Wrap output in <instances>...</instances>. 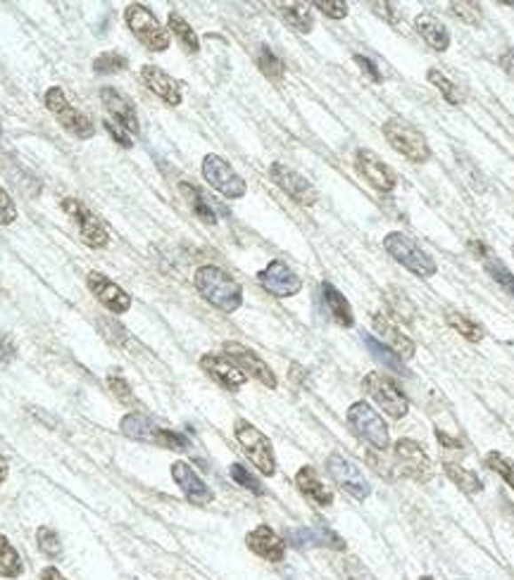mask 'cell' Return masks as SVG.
<instances>
[{
    "label": "cell",
    "instance_id": "83f0119b",
    "mask_svg": "<svg viewBox=\"0 0 514 580\" xmlns=\"http://www.w3.org/2000/svg\"><path fill=\"white\" fill-rule=\"evenodd\" d=\"M321 298H324V305H327L328 314L334 317L341 326L351 328L352 324H355V317H352V310H351V302L345 300V295H343L341 290L334 288L331 283H321Z\"/></svg>",
    "mask_w": 514,
    "mask_h": 580
},
{
    "label": "cell",
    "instance_id": "d4e9b609",
    "mask_svg": "<svg viewBox=\"0 0 514 580\" xmlns=\"http://www.w3.org/2000/svg\"><path fill=\"white\" fill-rule=\"evenodd\" d=\"M374 328H376V333L381 335V341L386 342L395 357L398 359L415 357V342H412L400 328L395 326L391 317H386V314H374Z\"/></svg>",
    "mask_w": 514,
    "mask_h": 580
},
{
    "label": "cell",
    "instance_id": "d6a6232c",
    "mask_svg": "<svg viewBox=\"0 0 514 580\" xmlns=\"http://www.w3.org/2000/svg\"><path fill=\"white\" fill-rule=\"evenodd\" d=\"M443 471H446V476L450 478V481H453V483L463 492L474 495V492L484 490V483H481V478H478L474 471L464 469V466H457V464H453V461H446V464H443Z\"/></svg>",
    "mask_w": 514,
    "mask_h": 580
},
{
    "label": "cell",
    "instance_id": "4316f807",
    "mask_svg": "<svg viewBox=\"0 0 514 580\" xmlns=\"http://www.w3.org/2000/svg\"><path fill=\"white\" fill-rule=\"evenodd\" d=\"M415 29H417L419 36L429 43V48H433V51L439 52L447 51V45H450V34H447L446 24L440 22V20H436L433 15L424 12V15H419L417 20H415Z\"/></svg>",
    "mask_w": 514,
    "mask_h": 580
},
{
    "label": "cell",
    "instance_id": "816d5d0a",
    "mask_svg": "<svg viewBox=\"0 0 514 580\" xmlns=\"http://www.w3.org/2000/svg\"><path fill=\"white\" fill-rule=\"evenodd\" d=\"M500 67L505 69L510 76H514V48H507V51L500 55Z\"/></svg>",
    "mask_w": 514,
    "mask_h": 580
},
{
    "label": "cell",
    "instance_id": "e0dca14e",
    "mask_svg": "<svg viewBox=\"0 0 514 580\" xmlns=\"http://www.w3.org/2000/svg\"><path fill=\"white\" fill-rule=\"evenodd\" d=\"M355 169L360 171V176H362L369 186L381 191V193H391L395 184H398L395 171L391 169L376 153H372V150H358V155H355Z\"/></svg>",
    "mask_w": 514,
    "mask_h": 580
},
{
    "label": "cell",
    "instance_id": "603a6c76",
    "mask_svg": "<svg viewBox=\"0 0 514 580\" xmlns=\"http://www.w3.org/2000/svg\"><path fill=\"white\" fill-rule=\"evenodd\" d=\"M286 543L305 550V547H331V550H345L341 536H336L334 530L327 526H312V529H291L286 533Z\"/></svg>",
    "mask_w": 514,
    "mask_h": 580
},
{
    "label": "cell",
    "instance_id": "9a60e30c",
    "mask_svg": "<svg viewBox=\"0 0 514 580\" xmlns=\"http://www.w3.org/2000/svg\"><path fill=\"white\" fill-rule=\"evenodd\" d=\"M257 281H260L262 288L267 290L269 295H274V298H293V295H298L300 288H303L300 276L281 260L269 262L267 267L257 274Z\"/></svg>",
    "mask_w": 514,
    "mask_h": 580
},
{
    "label": "cell",
    "instance_id": "7bdbcfd3",
    "mask_svg": "<svg viewBox=\"0 0 514 580\" xmlns=\"http://www.w3.org/2000/svg\"><path fill=\"white\" fill-rule=\"evenodd\" d=\"M107 386H110L112 395H115V397H117L122 404H127V407H138V400H136L134 393H131V386H129L127 380L122 379L120 373H112V376H107Z\"/></svg>",
    "mask_w": 514,
    "mask_h": 580
},
{
    "label": "cell",
    "instance_id": "f907efd6",
    "mask_svg": "<svg viewBox=\"0 0 514 580\" xmlns=\"http://www.w3.org/2000/svg\"><path fill=\"white\" fill-rule=\"evenodd\" d=\"M372 8H374V12H376V15L386 17L391 24L398 22V10H395L393 3H374Z\"/></svg>",
    "mask_w": 514,
    "mask_h": 580
},
{
    "label": "cell",
    "instance_id": "ba28073f",
    "mask_svg": "<svg viewBox=\"0 0 514 580\" xmlns=\"http://www.w3.org/2000/svg\"><path fill=\"white\" fill-rule=\"evenodd\" d=\"M362 388L367 390V395L372 397L381 410L386 411L388 417L393 419H403L410 410V402L403 395V390L395 386L393 379H388L386 373L372 372L367 373L365 380H362Z\"/></svg>",
    "mask_w": 514,
    "mask_h": 580
},
{
    "label": "cell",
    "instance_id": "7dc6e473",
    "mask_svg": "<svg viewBox=\"0 0 514 580\" xmlns=\"http://www.w3.org/2000/svg\"><path fill=\"white\" fill-rule=\"evenodd\" d=\"M103 124H105V129H107V134H110L115 141L120 143L122 148H134V138H131V134H129L127 129L120 127L117 121H112V120H105Z\"/></svg>",
    "mask_w": 514,
    "mask_h": 580
},
{
    "label": "cell",
    "instance_id": "5bb4252c",
    "mask_svg": "<svg viewBox=\"0 0 514 580\" xmlns=\"http://www.w3.org/2000/svg\"><path fill=\"white\" fill-rule=\"evenodd\" d=\"M269 176H272V181H274L276 186L281 188L283 193L289 195L293 202H298V205L312 208V205H317V200H320L317 188H314L303 174L291 169L289 164L274 162L272 167H269Z\"/></svg>",
    "mask_w": 514,
    "mask_h": 580
},
{
    "label": "cell",
    "instance_id": "836d02e7",
    "mask_svg": "<svg viewBox=\"0 0 514 580\" xmlns=\"http://www.w3.org/2000/svg\"><path fill=\"white\" fill-rule=\"evenodd\" d=\"M167 27H170V31L174 34V36L179 38V43L184 45V51L186 52L201 51V41H198V36H195L194 27H191L179 12H170V17H167Z\"/></svg>",
    "mask_w": 514,
    "mask_h": 580
},
{
    "label": "cell",
    "instance_id": "5b68a950",
    "mask_svg": "<svg viewBox=\"0 0 514 580\" xmlns=\"http://www.w3.org/2000/svg\"><path fill=\"white\" fill-rule=\"evenodd\" d=\"M43 105L45 110L52 112V117L58 120V124H60L67 134H72L75 138H79V141H89V138H93L96 129H93L91 120L82 110H76L75 105L69 103L67 96H65V90H62L60 86H51V89L45 90Z\"/></svg>",
    "mask_w": 514,
    "mask_h": 580
},
{
    "label": "cell",
    "instance_id": "d6986e66",
    "mask_svg": "<svg viewBox=\"0 0 514 580\" xmlns=\"http://www.w3.org/2000/svg\"><path fill=\"white\" fill-rule=\"evenodd\" d=\"M201 369L208 373L210 379L217 380L219 386L226 388V390H241V388L246 386L248 376L241 372L239 366L233 364L232 359L224 357V355H215V352H208V355H202L201 357Z\"/></svg>",
    "mask_w": 514,
    "mask_h": 580
},
{
    "label": "cell",
    "instance_id": "f546056e",
    "mask_svg": "<svg viewBox=\"0 0 514 580\" xmlns=\"http://www.w3.org/2000/svg\"><path fill=\"white\" fill-rule=\"evenodd\" d=\"M279 15L291 29L300 31V34H310L314 29V17L310 5L305 3H289V5H279Z\"/></svg>",
    "mask_w": 514,
    "mask_h": 580
},
{
    "label": "cell",
    "instance_id": "3957f363",
    "mask_svg": "<svg viewBox=\"0 0 514 580\" xmlns=\"http://www.w3.org/2000/svg\"><path fill=\"white\" fill-rule=\"evenodd\" d=\"M384 250H386L398 264H403L410 274L419 276V278H431V276L439 271V264H436L431 255L422 250L410 236H405L400 231L388 233L386 239H384Z\"/></svg>",
    "mask_w": 514,
    "mask_h": 580
},
{
    "label": "cell",
    "instance_id": "f35d334b",
    "mask_svg": "<svg viewBox=\"0 0 514 580\" xmlns=\"http://www.w3.org/2000/svg\"><path fill=\"white\" fill-rule=\"evenodd\" d=\"M129 67V58L122 55V52H100L96 60H93V69L98 74H115V72H122V69Z\"/></svg>",
    "mask_w": 514,
    "mask_h": 580
},
{
    "label": "cell",
    "instance_id": "f5cc1de1",
    "mask_svg": "<svg viewBox=\"0 0 514 580\" xmlns=\"http://www.w3.org/2000/svg\"><path fill=\"white\" fill-rule=\"evenodd\" d=\"M436 438H439L440 445H446L447 450H460V447H463V443H460V440L450 438V435H447V433L440 431V428H439V431H436Z\"/></svg>",
    "mask_w": 514,
    "mask_h": 580
},
{
    "label": "cell",
    "instance_id": "ac0fdd59",
    "mask_svg": "<svg viewBox=\"0 0 514 580\" xmlns=\"http://www.w3.org/2000/svg\"><path fill=\"white\" fill-rule=\"evenodd\" d=\"M86 286H89L91 293L96 295L98 302H100L105 310H110L112 314H124L131 310V295H129L122 286L110 281L107 276L100 274V271H89Z\"/></svg>",
    "mask_w": 514,
    "mask_h": 580
},
{
    "label": "cell",
    "instance_id": "74e56055",
    "mask_svg": "<svg viewBox=\"0 0 514 580\" xmlns=\"http://www.w3.org/2000/svg\"><path fill=\"white\" fill-rule=\"evenodd\" d=\"M426 79H429V82H431L433 86L440 90V96L446 98L447 105H455V107H457V105H463V93H460V89H457V86H455V83L450 82L446 74H443V72H439V69H429Z\"/></svg>",
    "mask_w": 514,
    "mask_h": 580
},
{
    "label": "cell",
    "instance_id": "52a82bcc",
    "mask_svg": "<svg viewBox=\"0 0 514 580\" xmlns=\"http://www.w3.org/2000/svg\"><path fill=\"white\" fill-rule=\"evenodd\" d=\"M233 433H236V440H239L241 447H243L246 457L253 461L255 466H257V471H260L262 476H274L276 474L274 447H272L267 435H265L260 428H255L250 421H243V419L236 421Z\"/></svg>",
    "mask_w": 514,
    "mask_h": 580
},
{
    "label": "cell",
    "instance_id": "9f6ffc18",
    "mask_svg": "<svg viewBox=\"0 0 514 580\" xmlns=\"http://www.w3.org/2000/svg\"><path fill=\"white\" fill-rule=\"evenodd\" d=\"M419 580H433V578H431V576H424V578H419Z\"/></svg>",
    "mask_w": 514,
    "mask_h": 580
},
{
    "label": "cell",
    "instance_id": "60d3db41",
    "mask_svg": "<svg viewBox=\"0 0 514 580\" xmlns=\"http://www.w3.org/2000/svg\"><path fill=\"white\" fill-rule=\"evenodd\" d=\"M486 466L491 471H495L502 481H505L510 488L514 490V461L510 457L500 452H488L486 454Z\"/></svg>",
    "mask_w": 514,
    "mask_h": 580
},
{
    "label": "cell",
    "instance_id": "ee69618b",
    "mask_svg": "<svg viewBox=\"0 0 514 580\" xmlns=\"http://www.w3.org/2000/svg\"><path fill=\"white\" fill-rule=\"evenodd\" d=\"M229 474H232V478L241 485V488H246V490H250L253 495H265V488H262L260 481H257V478H255L243 464H232Z\"/></svg>",
    "mask_w": 514,
    "mask_h": 580
},
{
    "label": "cell",
    "instance_id": "44dd1931",
    "mask_svg": "<svg viewBox=\"0 0 514 580\" xmlns=\"http://www.w3.org/2000/svg\"><path fill=\"white\" fill-rule=\"evenodd\" d=\"M100 100H103V107L110 112V120L117 121L120 127H124L129 134H138L141 131V124H138V114H136L134 105L127 96H122L120 90L112 89V86H105L100 89Z\"/></svg>",
    "mask_w": 514,
    "mask_h": 580
},
{
    "label": "cell",
    "instance_id": "6f0895ef",
    "mask_svg": "<svg viewBox=\"0 0 514 580\" xmlns=\"http://www.w3.org/2000/svg\"><path fill=\"white\" fill-rule=\"evenodd\" d=\"M512 255H514V247H512Z\"/></svg>",
    "mask_w": 514,
    "mask_h": 580
},
{
    "label": "cell",
    "instance_id": "30bf717a",
    "mask_svg": "<svg viewBox=\"0 0 514 580\" xmlns=\"http://www.w3.org/2000/svg\"><path fill=\"white\" fill-rule=\"evenodd\" d=\"M202 176H205L210 186L215 188L217 193H222L229 200L243 198L248 191L246 181L241 179L239 174L233 171L232 164L219 155H205V160H202Z\"/></svg>",
    "mask_w": 514,
    "mask_h": 580
},
{
    "label": "cell",
    "instance_id": "db71d44e",
    "mask_svg": "<svg viewBox=\"0 0 514 580\" xmlns=\"http://www.w3.org/2000/svg\"><path fill=\"white\" fill-rule=\"evenodd\" d=\"M41 580H67V578H65L55 566H45L43 571H41Z\"/></svg>",
    "mask_w": 514,
    "mask_h": 580
},
{
    "label": "cell",
    "instance_id": "ffe728a7",
    "mask_svg": "<svg viewBox=\"0 0 514 580\" xmlns=\"http://www.w3.org/2000/svg\"><path fill=\"white\" fill-rule=\"evenodd\" d=\"M171 478L177 481V485H179L181 492L186 495V499L191 502V505L195 506L212 505L215 492L210 490L208 485H205V481L195 474L191 464H186V461H174V464H171Z\"/></svg>",
    "mask_w": 514,
    "mask_h": 580
},
{
    "label": "cell",
    "instance_id": "7a4b0ae2",
    "mask_svg": "<svg viewBox=\"0 0 514 580\" xmlns=\"http://www.w3.org/2000/svg\"><path fill=\"white\" fill-rule=\"evenodd\" d=\"M120 428L127 438L138 440V443H148V445L164 447V450H174V452H184V450L191 447L186 435L171 431V428L157 426L153 419H148L146 414H141V411L127 414V417L122 419Z\"/></svg>",
    "mask_w": 514,
    "mask_h": 580
},
{
    "label": "cell",
    "instance_id": "4dcf8cb0",
    "mask_svg": "<svg viewBox=\"0 0 514 580\" xmlns=\"http://www.w3.org/2000/svg\"><path fill=\"white\" fill-rule=\"evenodd\" d=\"M255 62L265 76H267L272 83H281L283 76H286V65H283L281 58H276V52L269 48V45H260L257 48V55H255Z\"/></svg>",
    "mask_w": 514,
    "mask_h": 580
},
{
    "label": "cell",
    "instance_id": "1f68e13d",
    "mask_svg": "<svg viewBox=\"0 0 514 580\" xmlns=\"http://www.w3.org/2000/svg\"><path fill=\"white\" fill-rule=\"evenodd\" d=\"M22 573H24V564H22V557H20V552L12 547V543H10L8 537L0 533V576H3V578L15 580L20 578Z\"/></svg>",
    "mask_w": 514,
    "mask_h": 580
},
{
    "label": "cell",
    "instance_id": "11a10c76",
    "mask_svg": "<svg viewBox=\"0 0 514 580\" xmlns=\"http://www.w3.org/2000/svg\"><path fill=\"white\" fill-rule=\"evenodd\" d=\"M8 474H10L8 459H5V457L0 454V485H3V483H5V481H8Z\"/></svg>",
    "mask_w": 514,
    "mask_h": 580
},
{
    "label": "cell",
    "instance_id": "d590c367",
    "mask_svg": "<svg viewBox=\"0 0 514 580\" xmlns=\"http://www.w3.org/2000/svg\"><path fill=\"white\" fill-rule=\"evenodd\" d=\"M484 267H486V271L491 274L493 281L498 283V286H502V288H505L510 295H514V274L505 267V264H502V262L498 260V257H495V255L493 253L486 255Z\"/></svg>",
    "mask_w": 514,
    "mask_h": 580
},
{
    "label": "cell",
    "instance_id": "8d00e7d4",
    "mask_svg": "<svg viewBox=\"0 0 514 580\" xmlns=\"http://www.w3.org/2000/svg\"><path fill=\"white\" fill-rule=\"evenodd\" d=\"M447 324H450L457 333L463 335V338H467V341L471 342H478L481 338H484V328L478 326L477 321H471L467 314L450 312L447 314Z\"/></svg>",
    "mask_w": 514,
    "mask_h": 580
},
{
    "label": "cell",
    "instance_id": "6da1fadb",
    "mask_svg": "<svg viewBox=\"0 0 514 580\" xmlns=\"http://www.w3.org/2000/svg\"><path fill=\"white\" fill-rule=\"evenodd\" d=\"M194 283L195 290L208 300L210 305L217 307L219 312L232 314L243 305V288H241V283L229 271H224V269L215 267V264H205V267L198 269L194 276Z\"/></svg>",
    "mask_w": 514,
    "mask_h": 580
},
{
    "label": "cell",
    "instance_id": "277c9868",
    "mask_svg": "<svg viewBox=\"0 0 514 580\" xmlns=\"http://www.w3.org/2000/svg\"><path fill=\"white\" fill-rule=\"evenodd\" d=\"M384 136L391 143V148L395 153H400L403 157H407L410 162L422 164L431 157V148L426 143V136L412 121L403 120V117H391L384 124Z\"/></svg>",
    "mask_w": 514,
    "mask_h": 580
},
{
    "label": "cell",
    "instance_id": "f1b7e54d",
    "mask_svg": "<svg viewBox=\"0 0 514 580\" xmlns=\"http://www.w3.org/2000/svg\"><path fill=\"white\" fill-rule=\"evenodd\" d=\"M179 193L184 195V200L188 202V208L194 209V215L205 223H217V215L210 200L205 198L201 188L194 186V184H188V181H181L179 184Z\"/></svg>",
    "mask_w": 514,
    "mask_h": 580
},
{
    "label": "cell",
    "instance_id": "8fae6325",
    "mask_svg": "<svg viewBox=\"0 0 514 580\" xmlns=\"http://www.w3.org/2000/svg\"><path fill=\"white\" fill-rule=\"evenodd\" d=\"M60 208L65 215L75 219V223L79 226V233H82V239L86 246L100 250V247H105L107 243H110V231L105 229L103 222H100V219H98V216L93 215L82 200H76V198H65V200L60 202Z\"/></svg>",
    "mask_w": 514,
    "mask_h": 580
},
{
    "label": "cell",
    "instance_id": "681fc988",
    "mask_svg": "<svg viewBox=\"0 0 514 580\" xmlns=\"http://www.w3.org/2000/svg\"><path fill=\"white\" fill-rule=\"evenodd\" d=\"M355 62H358L360 69H362L365 74H369V79H372V82H381V72L376 69V65H374L369 58H365V55H355Z\"/></svg>",
    "mask_w": 514,
    "mask_h": 580
},
{
    "label": "cell",
    "instance_id": "b9f144b4",
    "mask_svg": "<svg viewBox=\"0 0 514 580\" xmlns=\"http://www.w3.org/2000/svg\"><path fill=\"white\" fill-rule=\"evenodd\" d=\"M450 12H453L460 22L470 24V27H478V24H481V5H478V3H467V0L450 3Z\"/></svg>",
    "mask_w": 514,
    "mask_h": 580
},
{
    "label": "cell",
    "instance_id": "7402d4cb",
    "mask_svg": "<svg viewBox=\"0 0 514 580\" xmlns=\"http://www.w3.org/2000/svg\"><path fill=\"white\" fill-rule=\"evenodd\" d=\"M141 82L148 86L150 93H155L162 103H167L170 107H177L181 105L184 96H181V83L170 76L164 69H160L157 65H143L141 67Z\"/></svg>",
    "mask_w": 514,
    "mask_h": 580
},
{
    "label": "cell",
    "instance_id": "9c48e42d",
    "mask_svg": "<svg viewBox=\"0 0 514 580\" xmlns=\"http://www.w3.org/2000/svg\"><path fill=\"white\" fill-rule=\"evenodd\" d=\"M348 424H351L352 433L362 438L365 443L384 452L388 447V426L384 424V419L372 410L367 402H355L351 410H348Z\"/></svg>",
    "mask_w": 514,
    "mask_h": 580
},
{
    "label": "cell",
    "instance_id": "ab89813d",
    "mask_svg": "<svg viewBox=\"0 0 514 580\" xmlns=\"http://www.w3.org/2000/svg\"><path fill=\"white\" fill-rule=\"evenodd\" d=\"M36 545L38 550H41V554H45L48 559L62 557L60 536H58L52 529H48V526H41V529L36 530Z\"/></svg>",
    "mask_w": 514,
    "mask_h": 580
},
{
    "label": "cell",
    "instance_id": "c3c4849f",
    "mask_svg": "<svg viewBox=\"0 0 514 580\" xmlns=\"http://www.w3.org/2000/svg\"><path fill=\"white\" fill-rule=\"evenodd\" d=\"M15 355H17L15 342L10 341L8 333H3V331H0V362H3V364H8V362L15 359Z\"/></svg>",
    "mask_w": 514,
    "mask_h": 580
},
{
    "label": "cell",
    "instance_id": "bcb514c9",
    "mask_svg": "<svg viewBox=\"0 0 514 580\" xmlns=\"http://www.w3.org/2000/svg\"><path fill=\"white\" fill-rule=\"evenodd\" d=\"M17 219V205L12 200V195L5 191V188L0 186V223L3 226H10V223H15Z\"/></svg>",
    "mask_w": 514,
    "mask_h": 580
},
{
    "label": "cell",
    "instance_id": "484cf974",
    "mask_svg": "<svg viewBox=\"0 0 514 580\" xmlns=\"http://www.w3.org/2000/svg\"><path fill=\"white\" fill-rule=\"evenodd\" d=\"M296 485H298L300 492L317 506L334 505V492L321 483V478L317 476V471H314L312 466H303V469L296 474Z\"/></svg>",
    "mask_w": 514,
    "mask_h": 580
},
{
    "label": "cell",
    "instance_id": "7c38bea8",
    "mask_svg": "<svg viewBox=\"0 0 514 580\" xmlns=\"http://www.w3.org/2000/svg\"><path fill=\"white\" fill-rule=\"evenodd\" d=\"M395 459H398V469L400 474L417 483H429L433 476V464L429 459V454L424 452V447L419 445L417 440L400 438L395 443Z\"/></svg>",
    "mask_w": 514,
    "mask_h": 580
},
{
    "label": "cell",
    "instance_id": "2e32d148",
    "mask_svg": "<svg viewBox=\"0 0 514 580\" xmlns=\"http://www.w3.org/2000/svg\"><path fill=\"white\" fill-rule=\"evenodd\" d=\"M224 352H226V357L232 359L233 364L239 366L241 372L246 373V376L257 379L262 386H267L269 390H274V388L279 386V380H276L272 366H269L255 350H250V348H246V345H241V342H226V345H224Z\"/></svg>",
    "mask_w": 514,
    "mask_h": 580
},
{
    "label": "cell",
    "instance_id": "e575fe53",
    "mask_svg": "<svg viewBox=\"0 0 514 580\" xmlns=\"http://www.w3.org/2000/svg\"><path fill=\"white\" fill-rule=\"evenodd\" d=\"M362 341H365V345H367V350H369V355H372V357L376 359L379 364L386 366L388 372L400 373V376H403V373H407V372H405L403 362H400V359L395 357L393 352L388 350V348H386V345H384V342L376 341L374 335L365 333V335H362Z\"/></svg>",
    "mask_w": 514,
    "mask_h": 580
},
{
    "label": "cell",
    "instance_id": "4fadbf2b",
    "mask_svg": "<svg viewBox=\"0 0 514 580\" xmlns=\"http://www.w3.org/2000/svg\"><path fill=\"white\" fill-rule=\"evenodd\" d=\"M327 471L328 476L334 478V483L341 485L343 490L348 492L351 498L362 502V499H367L369 495H372V485H369V481L365 478V474H362L360 466H355L351 459H345L343 454L338 452L328 454Z\"/></svg>",
    "mask_w": 514,
    "mask_h": 580
},
{
    "label": "cell",
    "instance_id": "cb8c5ba5",
    "mask_svg": "<svg viewBox=\"0 0 514 580\" xmlns=\"http://www.w3.org/2000/svg\"><path fill=\"white\" fill-rule=\"evenodd\" d=\"M246 545L248 550L255 552L257 557L267 559V561H272V564L283 561V554H286V543H283L281 537L276 536L269 526H265V523L248 533Z\"/></svg>",
    "mask_w": 514,
    "mask_h": 580
},
{
    "label": "cell",
    "instance_id": "f6af8a7d",
    "mask_svg": "<svg viewBox=\"0 0 514 580\" xmlns=\"http://www.w3.org/2000/svg\"><path fill=\"white\" fill-rule=\"evenodd\" d=\"M314 8L320 10L321 15H327L328 20H343L348 15V3H343V0H317Z\"/></svg>",
    "mask_w": 514,
    "mask_h": 580
},
{
    "label": "cell",
    "instance_id": "8992f818",
    "mask_svg": "<svg viewBox=\"0 0 514 580\" xmlns=\"http://www.w3.org/2000/svg\"><path fill=\"white\" fill-rule=\"evenodd\" d=\"M124 20H127V27L131 29V34H134L148 51L162 52L170 48V31L157 22V17L150 12V8H146L141 3H131V5L124 10Z\"/></svg>",
    "mask_w": 514,
    "mask_h": 580
}]
</instances>
